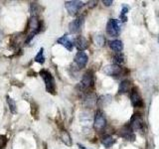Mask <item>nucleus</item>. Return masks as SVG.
Returning <instances> with one entry per match:
<instances>
[{"mask_svg":"<svg viewBox=\"0 0 159 149\" xmlns=\"http://www.w3.org/2000/svg\"><path fill=\"white\" fill-rule=\"evenodd\" d=\"M41 27H42V23L38 20L37 16H32L30 18L28 23V35L26 37V40H25V43L26 44L30 43V41L40 32Z\"/></svg>","mask_w":159,"mask_h":149,"instance_id":"obj_1","label":"nucleus"},{"mask_svg":"<svg viewBox=\"0 0 159 149\" xmlns=\"http://www.w3.org/2000/svg\"><path fill=\"white\" fill-rule=\"evenodd\" d=\"M40 76L44 79L46 91L49 93H52V94L56 93V82H55V79L52 76V74L46 71V70H41V71H40Z\"/></svg>","mask_w":159,"mask_h":149,"instance_id":"obj_2","label":"nucleus"},{"mask_svg":"<svg viewBox=\"0 0 159 149\" xmlns=\"http://www.w3.org/2000/svg\"><path fill=\"white\" fill-rule=\"evenodd\" d=\"M121 27L118 20L116 19H109L107 24V33L111 37H116L120 34Z\"/></svg>","mask_w":159,"mask_h":149,"instance_id":"obj_3","label":"nucleus"},{"mask_svg":"<svg viewBox=\"0 0 159 149\" xmlns=\"http://www.w3.org/2000/svg\"><path fill=\"white\" fill-rule=\"evenodd\" d=\"M107 126V118L104 116L102 111H98L94 115V120H93V127L97 131H102V129Z\"/></svg>","mask_w":159,"mask_h":149,"instance_id":"obj_4","label":"nucleus"},{"mask_svg":"<svg viewBox=\"0 0 159 149\" xmlns=\"http://www.w3.org/2000/svg\"><path fill=\"white\" fill-rule=\"evenodd\" d=\"M84 6V3L82 1H76V0H72V1H66L65 2V7L68 10L70 15H76L81 8Z\"/></svg>","mask_w":159,"mask_h":149,"instance_id":"obj_5","label":"nucleus"},{"mask_svg":"<svg viewBox=\"0 0 159 149\" xmlns=\"http://www.w3.org/2000/svg\"><path fill=\"white\" fill-rule=\"evenodd\" d=\"M83 25H84V17L80 16V17L76 18L69 24L70 32H71L72 34H77L79 32H81Z\"/></svg>","mask_w":159,"mask_h":149,"instance_id":"obj_6","label":"nucleus"},{"mask_svg":"<svg viewBox=\"0 0 159 149\" xmlns=\"http://www.w3.org/2000/svg\"><path fill=\"white\" fill-rule=\"evenodd\" d=\"M88 60H89V57L84 52H78L76 56H75V63L77 64V66L80 69H84L87 66Z\"/></svg>","mask_w":159,"mask_h":149,"instance_id":"obj_7","label":"nucleus"},{"mask_svg":"<svg viewBox=\"0 0 159 149\" xmlns=\"http://www.w3.org/2000/svg\"><path fill=\"white\" fill-rule=\"evenodd\" d=\"M93 74L91 71H88L83 76V79L81 81V87L83 89H87L93 86Z\"/></svg>","mask_w":159,"mask_h":149,"instance_id":"obj_8","label":"nucleus"},{"mask_svg":"<svg viewBox=\"0 0 159 149\" xmlns=\"http://www.w3.org/2000/svg\"><path fill=\"white\" fill-rule=\"evenodd\" d=\"M118 133L121 137H123L124 139H127V140H129V141H134V139H135V135H134L132 128L129 125L122 127L120 130H119Z\"/></svg>","mask_w":159,"mask_h":149,"instance_id":"obj_9","label":"nucleus"},{"mask_svg":"<svg viewBox=\"0 0 159 149\" xmlns=\"http://www.w3.org/2000/svg\"><path fill=\"white\" fill-rule=\"evenodd\" d=\"M74 45L76 46V48L79 50L80 52H84V50L88 49L89 47V42L88 40L83 37V36H78L74 41Z\"/></svg>","mask_w":159,"mask_h":149,"instance_id":"obj_10","label":"nucleus"},{"mask_svg":"<svg viewBox=\"0 0 159 149\" xmlns=\"http://www.w3.org/2000/svg\"><path fill=\"white\" fill-rule=\"evenodd\" d=\"M103 72L107 76L111 77H116L119 74L121 73V68L117 66V65H109V66H107L103 69Z\"/></svg>","mask_w":159,"mask_h":149,"instance_id":"obj_11","label":"nucleus"},{"mask_svg":"<svg viewBox=\"0 0 159 149\" xmlns=\"http://www.w3.org/2000/svg\"><path fill=\"white\" fill-rule=\"evenodd\" d=\"M57 43L62 45L63 47H65L67 50H69V51H72L74 48V42L70 39L69 35H64V36L60 37L57 40Z\"/></svg>","mask_w":159,"mask_h":149,"instance_id":"obj_12","label":"nucleus"},{"mask_svg":"<svg viewBox=\"0 0 159 149\" xmlns=\"http://www.w3.org/2000/svg\"><path fill=\"white\" fill-rule=\"evenodd\" d=\"M143 121L141 119V116L138 115V114H134L130 120V127L132 128V130H139V129H141Z\"/></svg>","mask_w":159,"mask_h":149,"instance_id":"obj_13","label":"nucleus"},{"mask_svg":"<svg viewBox=\"0 0 159 149\" xmlns=\"http://www.w3.org/2000/svg\"><path fill=\"white\" fill-rule=\"evenodd\" d=\"M130 99H131V104L134 107H139L142 104V98L140 97V94L136 91V88H134L132 91Z\"/></svg>","mask_w":159,"mask_h":149,"instance_id":"obj_14","label":"nucleus"},{"mask_svg":"<svg viewBox=\"0 0 159 149\" xmlns=\"http://www.w3.org/2000/svg\"><path fill=\"white\" fill-rule=\"evenodd\" d=\"M108 45H109V48L116 53H120L123 49V45L120 40H112V41H109Z\"/></svg>","mask_w":159,"mask_h":149,"instance_id":"obj_15","label":"nucleus"},{"mask_svg":"<svg viewBox=\"0 0 159 149\" xmlns=\"http://www.w3.org/2000/svg\"><path fill=\"white\" fill-rule=\"evenodd\" d=\"M102 144L107 148H111L114 143L116 142V140L111 135H104L102 137Z\"/></svg>","mask_w":159,"mask_h":149,"instance_id":"obj_16","label":"nucleus"},{"mask_svg":"<svg viewBox=\"0 0 159 149\" xmlns=\"http://www.w3.org/2000/svg\"><path fill=\"white\" fill-rule=\"evenodd\" d=\"M130 89V82L129 81H122L120 84H119V88H118V93H126L127 92H129Z\"/></svg>","mask_w":159,"mask_h":149,"instance_id":"obj_17","label":"nucleus"},{"mask_svg":"<svg viewBox=\"0 0 159 149\" xmlns=\"http://www.w3.org/2000/svg\"><path fill=\"white\" fill-rule=\"evenodd\" d=\"M60 137H61L62 141L66 144V145H69L71 146L72 145V139H71V136H70V134L66 131V130H63L61 132V135H60Z\"/></svg>","mask_w":159,"mask_h":149,"instance_id":"obj_18","label":"nucleus"},{"mask_svg":"<svg viewBox=\"0 0 159 149\" xmlns=\"http://www.w3.org/2000/svg\"><path fill=\"white\" fill-rule=\"evenodd\" d=\"M6 99H7V103H8V106H9L10 111H11L12 113H16V111H17L16 102H15L13 98L10 97L9 96H7V97H6Z\"/></svg>","mask_w":159,"mask_h":149,"instance_id":"obj_19","label":"nucleus"},{"mask_svg":"<svg viewBox=\"0 0 159 149\" xmlns=\"http://www.w3.org/2000/svg\"><path fill=\"white\" fill-rule=\"evenodd\" d=\"M34 61L39 63V64H41V65H43L45 63V56H44V49L43 48H41L39 50V52L36 55V57L34 58Z\"/></svg>","mask_w":159,"mask_h":149,"instance_id":"obj_20","label":"nucleus"},{"mask_svg":"<svg viewBox=\"0 0 159 149\" xmlns=\"http://www.w3.org/2000/svg\"><path fill=\"white\" fill-rule=\"evenodd\" d=\"M113 61H114V65H117V66H119V65L123 64V62H124V57H123V55L120 54V53H116V56L113 57Z\"/></svg>","mask_w":159,"mask_h":149,"instance_id":"obj_21","label":"nucleus"},{"mask_svg":"<svg viewBox=\"0 0 159 149\" xmlns=\"http://www.w3.org/2000/svg\"><path fill=\"white\" fill-rule=\"evenodd\" d=\"M129 10V7L127 6V5H123L122 6V9H121V13H120V19L122 22H126L127 21V18H126V14L128 12Z\"/></svg>","mask_w":159,"mask_h":149,"instance_id":"obj_22","label":"nucleus"},{"mask_svg":"<svg viewBox=\"0 0 159 149\" xmlns=\"http://www.w3.org/2000/svg\"><path fill=\"white\" fill-rule=\"evenodd\" d=\"M94 43L97 44V46L102 47L104 43H106V39H104L102 35H98V36H96V38H94Z\"/></svg>","mask_w":159,"mask_h":149,"instance_id":"obj_23","label":"nucleus"},{"mask_svg":"<svg viewBox=\"0 0 159 149\" xmlns=\"http://www.w3.org/2000/svg\"><path fill=\"white\" fill-rule=\"evenodd\" d=\"M7 144V137L4 135H0V149H3Z\"/></svg>","mask_w":159,"mask_h":149,"instance_id":"obj_24","label":"nucleus"},{"mask_svg":"<svg viewBox=\"0 0 159 149\" xmlns=\"http://www.w3.org/2000/svg\"><path fill=\"white\" fill-rule=\"evenodd\" d=\"M102 3L106 5V6H111V5L112 4V1H111V0H109V1H106V0H103Z\"/></svg>","mask_w":159,"mask_h":149,"instance_id":"obj_25","label":"nucleus"},{"mask_svg":"<svg viewBox=\"0 0 159 149\" xmlns=\"http://www.w3.org/2000/svg\"><path fill=\"white\" fill-rule=\"evenodd\" d=\"M78 146H79V148H80V149H88V148H86L84 145H82V144H80V143L78 144Z\"/></svg>","mask_w":159,"mask_h":149,"instance_id":"obj_26","label":"nucleus"},{"mask_svg":"<svg viewBox=\"0 0 159 149\" xmlns=\"http://www.w3.org/2000/svg\"><path fill=\"white\" fill-rule=\"evenodd\" d=\"M2 39H3V34H2V32L0 31V42L2 41Z\"/></svg>","mask_w":159,"mask_h":149,"instance_id":"obj_27","label":"nucleus"}]
</instances>
